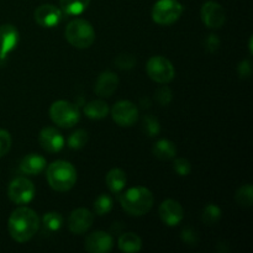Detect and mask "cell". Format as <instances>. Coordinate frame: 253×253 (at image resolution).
Wrapping results in <instances>:
<instances>
[{
	"instance_id": "cell-1",
	"label": "cell",
	"mask_w": 253,
	"mask_h": 253,
	"mask_svg": "<svg viewBox=\"0 0 253 253\" xmlns=\"http://www.w3.org/2000/svg\"><path fill=\"white\" fill-rule=\"evenodd\" d=\"M40 229V217L35 210L20 207L11 212L7 221V230L12 239L19 244L30 241Z\"/></svg>"
},
{
	"instance_id": "cell-2",
	"label": "cell",
	"mask_w": 253,
	"mask_h": 253,
	"mask_svg": "<svg viewBox=\"0 0 253 253\" xmlns=\"http://www.w3.org/2000/svg\"><path fill=\"white\" fill-rule=\"evenodd\" d=\"M153 194L145 187L130 188L120 197V204L127 214L142 216L147 214L153 205Z\"/></svg>"
},
{
	"instance_id": "cell-3",
	"label": "cell",
	"mask_w": 253,
	"mask_h": 253,
	"mask_svg": "<svg viewBox=\"0 0 253 253\" xmlns=\"http://www.w3.org/2000/svg\"><path fill=\"white\" fill-rule=\"evenodd\" d=\"M47 182L56 192H68L77 182V170L67 161H56L47 167Z\"/></svg>"
},
{
	"instance_id": "cell-4",
	"label": "cell",
	"mask_w": 253,
	"mask_h": 253,
	"mask_svg": "<svg viewBox=\"0 0 253 253\" xmlns=\"http://www.w3.org/2000/svg\"><path fill=\"white\" fill-rule=\"evenodd\" d=\"M66 39L76 48H88L95 41V31L89 21L84 19H74L67 25Z\"/></svg>"
},
{
	"instance_id": "cell-5",
	"label": "cell",
	"mask_w": 253,
	"mask_h": 253,
	"mask_svg": "<svg viewBox=\"0 0 253 253\" xmlns=\"http://www.w3.org/2000/svg\"><path fill=\"white\" fill-rule=\"evenodd\" d=\"M49 118L56 125L69 128L76 125L81 119L78 106L67 100H57L49 108Z\"/></svg>"
},
{
	"instance_id": "cell-6",
	"label": "cell",
	"mask_w": 253,
	"mask_h": 253,
	"mask_svg": "<svg viewBox=\"0 0 253 253\" xmlns=\"http://www.w3.org/2000/svg\"><path fill=\"white\" fill-rule=\"evenodd\" d=\"M183 5L178 0H158L152 7V20L158 25L168 26L182 16Z\"/></svg>"
},
{
	"instance_id": "cell-7",
	"label": "cell",
	"mask_w": 253,
	"mask_h": 253,
	"mask_svg": "<svg viewBox=\"0 0 253 253\" xmlns=\"http://www.w3.org/2000/svg\"><path fill=\"white\" fill-rule=\"evenodd\" d=\"M147 74L152 81L160 84H167L173 81L175 76L172 62L162 56L151 57L147 62Z\"/></svg>"
},
{
	"instance_id": "cell-8",
	"label": "cell",
	"mask_w": 253,
	"mask_h": 253,
	"mask_svg": "<svg viewBox=\"0 0 253 253\" xmlns=\"http://www.w3.org/2000/svg\"><path fill=\"white\" fill-rule=\"evenodd\" d=\"M7 195H9V199L15 204H29L35 197V185L27 178L17 177L9 184Z\"/></svg>"
},
{
	"instance_id": "cell-9",
	"label": "cell",
	"mask_w": 253,
	"mask_h": 253,
	"mask_svg": "<svg viewBox=\"0 0 253 253\" xmlns=\"http://www.w3.org/2000/svg\"><path fill=\"white\" fill-rule=\"evenodd\" d=\"M111 118L123 127L132 126L138 119V109L133 103L128 100L118 101L115 105L111 108Z\"/></svg>"
},
{
	"instance_id": "cell-10",
	"label": "cell",
	"mask_w": 253,
	"mask_h": 253,
	"mask_svg": "<svg viewBox=\"0 0 253 253\" xmlns=\"http://www.w3.org/2000/svg\"><path fill=\"white\" fill-rule=\"evenodd\" d=\"M19 39V31L14 25L5 24L0 26V66L5 63L7 54L17 46Z\"/></svg>"
},
{
	"instance_id": "cell-11",
	"label": "cell",
	"mask_w": 253,
	"mask_h": 253,
	"mask_svg": "<svg viewBox=\"0 0 253 253\" xmlns=\"http://www.w3.org/2000/svg\"><path fill=\"white\" fill-rule=\"evenodd\" d=\"M200 16L205 26L210 29H219L225 24V20H226L224 7L212 0H209L203 5L200 10Z\"/></svg>"
},
{
	"instance_id": "cell-12",
	"label": "cell",
	"mask_w": 253,
	"mask_h": 253,
	"mask_svg": "<svg viewBox=\"0 0 253 253\" xmlns=\"http://www.w3.org/2000/svg\"><path fill=\"white\" fill-rule=\"evenodd\" d=\"M35 21L41 27L52 29L57 26L63 19V12L59 7L52 4H42L35 10Z\"/></svg>"
},
{
	"instance_id": "cell-13",
	"label": "cell",
	"mask_w": 253,
	"mask_h": 253,
	"mask_svg": "<svg viewBox=\"0 0 253 253\" xmlns=\"http://www.w3.org/2000/svg\"><path fill=\"white\" fill-rule=\"evenodd\" d=\"M94 222V214L85 208H78L73 210L68 217V229L72 234H85Z\"/></svg>"
},
{
	"instance_id": "cell-14",
	"label": "cell",
	"mask_w": 253,
	"mask_h": 253,
	"mask_svg": "<svg viewBox=\"0 0 253 253\" xmlns=\"http://www.w3.org/2000/svg\"><path fill=\"white\" fill-rule=\"evenodd\" d=\"M161 220L167 226H177L184 217V209L174 199H167L160 205L158 209Z\"/></svg>"
},
{
	"instance_id": "cell-15",
	"label": "cell",
	"mask_w": 253,
	"mask_h": 253,
	"mask_svg": "<svg viewBox=\"0 0 253 253\" xmlns=\"http://www.w3.org/2000/svg\"><path fill=\"white\" fill-rule=\"evenodd\" d=\"M113 237L105 231H95L88 235L84 242V249L89 253H106L113 249Z\"/></svg>"
},
{
	"instance_id": "cell-16",
	"label": "cell",
	"mask_w": 253,
	"mask_h": 253,
	"mask_svg": "<svg viewBox=\"0 0 253 253\" xmlns=\"http://www.w3.org/2000/svg\"><path fill=\"white\" fill-rule=\"evenodd\" d=\"M39 142L47 152H59L64 147V137L54 127H44L40 132Z\"/></svg>"
},
{
	"instance_id": "cell-17",
	"label": "cell",
	"mask_w": 253,
	"mask_h": 253,
	"mask_svg": "<svg viewBox=\"0 0 253 253\" xmlns=\"http://www.w3.org/2000/svg\"><path fill=\"white\" fill-rule=\"evenodd\" d=\"M119 85V78L114 72L105 71L96 78L94 90L101 98H108L113 95Z\"/></svg>"
},
{
	"instance_id": "cell-18",
	"label": "cell",
	"mask_w": 253,
	"mask_h": 253,
	"mask_svg": "<svg viewBox=\"0 0 253 253\" xmlns=\"http://www.w3.org/2000/svg\"><path fill=\"white\" fill-rule=\"evenodd\" d=\"M46 165V158L43 156L37 155V153H30V155L25 156L20 162V169L25 174L36 175L43 172Z\"/></svg>"
},
{
	"instance_id": "cell-19",
	"label": "cell",
	"mask_w": 253,
	"mask_h": 253,
	"mask_svg": "<svg viewBox=\"0 0 253 253\" xmlns=\"http://www.w3.org/2000/svg\"><path fill=\"white\" fill-rule=\"evenodd\" d=\"M119 249L126 253H137L142 249V240L137 234L133 232H125L119 237Z\"/></svg>"
},
{
	"instance_id": "cell-20",
	"label": "cell",
	"mask_w": 253,
	"mask_h": 253,
	"mask_svg": "<svg viewBox=\"0 0 253 253\" xmlns=\"http://www.w3.org/2000/svg\"><path fill=\"white\" fill-rule=\"evenodd\" d=\"M106 185H108L109 190L114 194H119L123 192V189L126 185V174L123 169L120 168H113L109 170L105 178Z\"/></svg>"
},
{
	"instance_id": "cell-21",
	"label": "cell",
	"mask_w": 253,
	"mask_h": 253,
	"mask_svg": "<svg viewBox=\"0 0 253 253\" xmlns=\"http://www.w3.org/2000/svg\"><path fill=\"white\" fill-rule=\"evenodd\" d=\"M152 152L158 160L168 161L172 160L177 155V147L174 143L169 140H160L153 146Z\"/></svg>"
},
{
	"instance_id": "cell-22",
	"label": "cell",
	"mask_w": 253,
	"mask_h": 253,
	"mask_svg": "<svg viewBox=\"0 0 253 253\" xmlns=\"http://www.w3.org/2000/svg\"><path fill=\"white\" fill-rule=\"evenodd\" d=\"M109 111L110 110H109L108 104L103 100L89 101L84 106V114L86 115V118L91 119V120H101V119L106 118Z\"/></svg>"
},
{
	"instance_id": "cell-23",
	"label": "cell",
	"mask_w": 253,
	"mask_h": 253,
	"mask_svg": "<svg viewBox=\"0 0 253 253\" xmlns=\"http://www.w3.org/2000/svg\"><path fill=\"white\" fill-rule=\"evenodd\" d=\"M90 0H59L61 10L63 14L69 15H79L85 11L86 7L89 6Z\"/></svg>"
},
{
	"instance_id": "cell-24",
	"label": "cell",
	"mask_w": 253,
	"mask_h": 253,
	"mask_svg": "<svg viewBox=\"0 0 253 253\" xmlns=\"http://www.w3.org/2000/svg\"><path fill=\"white\" fill-rule=\"evenodd\" d=\"M42 225H43V229L48 232L58 231L62 227V225H63V217H62V215L59 212H47L42 217Z\"/></svg>"
},
{
	"instance_id": "cell-25",
	"label": "cell",
	"mask_w": 253,
	"mask_h": 253,
	"mask_svg": "<svg viewBox=\"0 0 253 253\" xmlns=\"http://www.w3.org/2000/svg\"><path fill=\"white\" fill-rule=\"evenodd\" d=\"M111 209H113V199L110 195L101 194L94 202V212L99 216L106 215L111 211Z\"/></svg>"
},
{
	"instance_id": "cell-26",
	"label": "cell",
	"mask_w": 253,
	"mask_h": 253,
	"mask_svg": "<svg viewBox=\"0 0 253 253\" xmlns=\"http://www.w3.org/2000/svg\"><path fill=\"white\" fill-rule=\"evenodd\" d=\"M235 199H236L237 204L241 205V207L250 208L252 205L253 202V188L251 184L242 185L239 190L236 192L235 195Z\"/></svg>"
},
{
	"instance_id": "cell-27",
	"label": "cell",
	"mask_w": 253,
	"mask_h": 253,
	"mask_svg": "<svg viewBox=\"0 0 253 253\" xmlns=\"http://www.w3.org/2000/svg\"><path fill=\"white\" fill-rule=\"evenodd\" d=\"M221 219V210L217 205L215 204H209L205 207L204 211H203V221L207 225H215L216 222H219V220Z\"/></svg>"
},
{
	"instance_id": "cell-28",
	"label": "cell",
	"mask_w": 253,
	"mask_h": 253,
	"mask_svg": "<svg viewBox=\"0 0 253 253\" xmlns=\"http://www.w3.org/2000/svg\"><path fill=\"white\" fill-rule=\"evenodd\" d=\"M68 146L73 150H79V148H83L84 146L88 142V133L84 130H76L67 140Z\"/></svg>"
},
{
	"instance_id": "cell-29",
	"label": "cell",
	"mask_w": 253,
	"mask_h": 253,
	"mask_svg": "<svg viewBox=\"0 0 253 253\" xmlns=\"http://www.w3.org/2000/svg\"><path fill=\"white\" fill-rule=\"evenodd\" d=\"M143 131H145V132L147 133V136H150V137L157 136L161 131V126L157 119L150 115L146 116V118L143 119Z\"/></svg>"
},
{
	"instance_id": "cell-30",
	"label": "cell",
	"mask_w": 253,
	"mask_h": 253,
	"mask_svg": "<svg viewBox=\"0 0 253 253\" xmlns=\"http://www.w3.org/2000/svg\"><path fill=\"white\" fill-rule=\"evenodd\" d=\"M11 148V136L6 130L0 128V158L4 157Z\"/></svg>"
},
{
	"instance_id": "cell-31",
	"label": "cell",
	"mask_w": 253,
	"mask_h": 253,
	"mask_svg": "<svg viewBox=\"0 0 253 253\" xmlns=\"http://www.w3.org/2000/svg\"><path fill=\"white\" fill-rule=\"evenodd\" d=\"M115 63L118 64L119 68L121 69H131L136 63V59L132 54L123 53L119 54L118 58L115 59Z\"/></svg>"
},
{
	"instance_id": "cell-32",
	"label": "cell",
	"mask_w": 253,
	"mask_h": 253,
	"mask_svg": "<svg viewBox=\"0 0 253 253\" xmlns=\"http://www.w3.org/2000/svg\"><path fill=\"white\" fill-rule=\"evenodd\" d=\"M173 168H174L175 172L179 175H182V177L188 175L190 173V170H192L190 162L188 160H185V158H177V160H174Z\"/></svg>"
},
{
	"instance_id": "cell-33",
	"label": "cell",
	"mask_w": 253,
	"mask_h": 253,
	"mask_svg": "<svg viewBox=\"0 0 253 253\" xmlns=\"http://www.w3.org/2000/svg\"><path fill=\"white\" fill-rule=\"evenodd\" d=\"M155 98L161 105L166 106L170 103V100H172V91H170V89L168 88V86L163 85L161 86L160 89H157V91H156L155 94Z\"/></svg>"
},
{
	"instance_id": "cell-34",
	"label": "cell",
	"mask_w": 253,
	"mask_h": 253,
	"mask_svg": "<svg viewBox=\"0 0 253 253\" xmlns=\"http://www.w3.org/2000/svg\"><path fill=\"white\" fill-rule=\"evenodd\" d=\"M205 48H207L208 52H216L217 48L220 46V40L217 39L216 35H209V36L205 39L204 41Z\"/></svg>"
},
{
	"instance_id": "cell-35",
	"label": "cell",
	"mask_w": 253,
	"mask_h": 253,
	"mask_svg": "<svg viewBox=\"0 0 253 253\" xmlns=\"http://www.w3.org/2000/svg\"><path fill=\"white\" fill-rule=\"evenodd\" d=\"M182 240L188 245H195L198 242V236L195 231L190 229H185L182 232Z\"/></svg>"
},
{
	"instance_id": "cell-36",
	"label": "cell",
	"mask_w": 253,
	"mask_h": 253,
	"mask_svg": "<svg viewBox=\"0 0 253 253\" xmlns=\"http://www.w3.org/2000/svg\"><path fill=\"white\" fill-rule=\"evenodd\" d=\"M252 73V66L250 61H242L239 64V74L241 78H247V77L251 76Z\"/></svg>"
}]
</instances>
